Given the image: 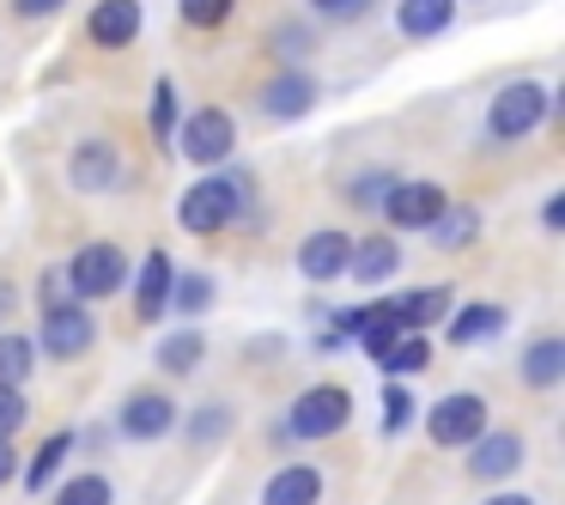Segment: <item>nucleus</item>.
<instances>
[{
    "mask_svg": "<svg viewBox=\"0 0 565 505\" xmlns=\"http://www.w3.org/2000/svg\"><path fill=\"white\" fill-rule=\"evenodd\" d=\"M262 220V201H256V171H244V165H213L207 177H195V183L177 196V225H183L189 238H220L232 232V225H256Z\"/></svg>",
    "mask_w": 565,
    "mask_h": 505,
    "instance_id": "f257e3e1",
    "label": "nucleus"
},
{
    "mask_svg": "<svg viewBox=\"0 0 565 505\" xmlns=\"http://www.w3.org/2000/svg\"><path fill=\"white\" fill-rule=\"evenodd\" d=\"M347 427H353V390L322 378V383H305L292 396V408L280 414V427L268 439L274 444H322V439H341Z\"/></svg>",
    "mask_w": 565,
    "mask_h": 505,
    "instance_id": "f03ea898",
    "label": "nucleus"
},
{
    "mask_svg": "<svg viewBox=\"0 0 565 505\" xmlns=\"http://www.w3.org/2000/svg\"><path fill=\"white\" fill-rule=\"evenodd\" d=\"M553 116V92L541 80H504L487 98V140L492 147H516V140H535Z\"/></svg>",
    "mask_w": 565,
    "mask_h": 505,
    "instance_id": "7ed1b4c3",
    "label": "nucleus"
},
{
    "mask_svg": "<svg viewBox=\"0 0 565 505\" xmlns=\"http://www.w3.org/2000/svg\"><path fill=\"white\" fill-rule=\"evenodd\" d=\"M67 274V293L86 298V305H104V298L128 293V274H135V262H128L122 244H110V238H92V244H79L74 256L62 262Z\"/></svg>",
    "mask_w": 565,
    "mask_h": 505,
    "instance_id": "20e7f679",
    "label": "nucleus"
},
{
    "mask_svg": "<svg viewBox=\"0 0 565 505\" xmlns=\"http://www.w3.org/2000/svg\"><path fill=\"white\" fill-rule=\"evenodd\" d=\"M38 354L62 359V366H74V359H86L92 347H98V311L86 305V298H62V305H43L38 317Z\"/></svg>",
    "mask_w": 565,
    "mask_h": 505,
    "instance_id": "39448f33",
    "label": "nucleus"
},
{
    "mask_svg": "<svg viewBox=\"0 0 565 505\" xmlns=\"http://www.w3.org/2000/svg\"><path fill=\"white\" fill-rule=\"evenodd\" d=\"M419 427H426V439L438 444V451H462L468 439H480V432L492 427V408L480 390H444L438 402L419 414Z\"/></svg>",
    "mask_w": 565,
    "mask_h": 505,
    "instance_id": "423d86ee",
    "label": "nucleus"
},
{
    "mask_svg": "<svg viewBox=\"0 0 565 505\" xmlns=\"http://www.w3.org/2000/svg\"><path fill=\"white\" fill-rule=\"evenodd\" d=\"M171 152H183V159L201 165V171L237 159V123H232V111H220V104H207V111H189L183 123H177Z\"/></svg>",
    "mask_w": 565,
    "mask_h": 505,
    "instance_id": "0eeeda50",
    "label": "nucleus"
},
{
    "mask_svg": "<svg viewBox=\"0 0 565 505\" xmlns=\"http://www.w3.org/2000/svg\"><path fill=\"white\" fill-rule=\"evenodd\" d=\"M468 456V481H480V487H504V481H516L529 469V439L516 427H487L480 439L462 444Z\"/></svg>",
    "mask_w": 565,
    "mask_h": 505,
    "instance_id": "6e6552de",
    "label": "nucleus"
},
{
    "mask_svg": "<svg viewBox=\"0 0 565 505\" xmlns=\"http://www.w3.org/2000/svg\"><path fill=\"white\" fill-rule=\"evenodd\" d=\"M317 104H322V80L310 74L305 62L274 67V74L262 80V92H256V111L268 116V123H305Z\"/></svg>",
    "mask_w": 565,
    "mask_h": 505,
    "instance_id": "1a4fd4ad",
    "label": "nucleus"
},
{
    "mask_svg": "<svg viewBox=\"0 0 565 505\" xmlns=\"http://www.w3.org/2000/svg\"><path fill=\"white\" fill-rule=\"evenodd\" d=\"M444 201L450 196H444L438 177H395L390 196L377 201V213H383V225L402 238V232H426V225L444 213Z\"/></svg>",
    "mask_w": 565,
    "mask_h": 505,
    "instance_id": "9d476101",
    "label": "nucleus"
},
{
    "mask_svg": "<svg viewBox=\"0 0 565 505\" xmlns=\"http://www.w3.org/2000/svg\"><path fill=\"white\" fill-rule=\"evenodd\" d=\"M177 396L159 390V383H140V390L122 396V408H116V432H122L128 444H159L177 432Z\"/></svg>",
    "mask_w": 565,
    "mask_h": 505,
    "instance_id": "9b49d317",
    "label": "nucleus"
},
{
    "mask_svg": "<svg viewBox=\"0 0 565 505\" xmlns=\"http://www.w3.org/2000/svg\"><path fill=\"white\" fill-rule=\"evenodd\" d=\"M67 183L79 189V196H116V189H128V159L116 140L92 135L79 140L74 152H67Z\"/></svg>",
    "mask_w": 565,
    "mask_h": 505,
    "instance_id": "f8f14e48",
    "label": "nucleus"
},
{
    "mask_svg": "<svg viewBox=\"0 0 565 505\" xmlns=\"http://www.w3.org/2000/svg\"><path fill=\"white\" fill-rule=\"evenodd\" d=\"M347 256H353V232H341V225H317V232H305L298 250H292L298 274H305L310 286L347 281Z\"/></svg>",
    "mask_w": 565,
    "mask_h": 505,
    "instance_id": "ddd939ff",
    "label": "nucleus"
},
{
    "mask_svg": "<svg viewBox=\"0 0 565 505\" xmlns=\"http://www.w3.org/2000/svg\"><path fill=\"white\" fill-rule=\"evenodd\" d=\"M140 31H147V7L140 0H98L86 13V43L104 55H122L140 43Z\"/></svg>",
    "mask_w": 565,
    "mask_h": 505,
    "instance_id": "4468645a",
    "label": "nucleus"
},
{
    "mask_svg": "<svg viewBox=\"0 0 565 505\" xmlns=\"http://www.w3.org/2000/svg\"><path fill=\"white\" fill-rule=\"evenodd\" d=\"M395 274H402V238L383 225V232H365L353 238V256H347V281H359L365 293H377V286H390Z\"/></svg>",
    "mask_w": 565,
    "mask_h": 505,
    "instance_id": "2eb2a0df",
    "label": "nucleus"
},
{
    "mask_svg": "<svg viewBox=\"0 0 565 505\" xmlns=\"http://www.w3.org/2000/svg\"><path fill=\"white\" fill-rule=\"evenodd\" d=\"M504 323H511L504 305H492V298H468V305L444 311V341L450 347H487V341L504 335Z\"/></svg>",
    "mask_w": 565,
    "mask_h": 505,
    "instance_id": "dca6fc26",
    "label": "nucleus"
},
{
    "mask_svg": "<svg viewBox=\"0 0 565 505\" xmlns=\"http://www.w3.org/2000/svg\"><path fill=\"white\" fill-rule=\"evenodd\" d=\"M171 274H177V262H171V250H147V256L135 262V323H164V298H171Z\"/></svg>",
    "mask_w": 565,
    "mask_h": 505,
    "instance_id": "f3484780",
    "label": "nucleus"
},
{
    "mask_svg": "<svg viewBox=\"0 0 565 505\" xmlns=\"http://www.w3.org/2000/svg\"><path fill=\"white\" fill-rule=\"evenodd\" d=\"M201 359H207V335H201V323H177V329L159 335V347H152V366H159L164 378H195Z\"/></svg>",
    "mask_w": 565,
    "mask_h": 505,
    "instance_id": "a211bd4d",
    "label": "nucleus"
},
{
    "mask_svg": "<svg viewBox=\"0 0 565 505\" xmlns=\"http://www.w3.org/2000/svg\"><path fill=\"white\" fill-rule=\"evenodd\" d=\"M262 505H322V469L317 463H280L262 481Z\"/></svg>",
    "mask_w": 565,
    "mask_h": 505,
    "instance_id": "6ab92c4d",
    "label": "nucleus"
},
{
    "mask_svg": "<svg viewBox=\"0 0 565 505\" xmlns=\"http://www.w3.org/2000/svg\"><path fill=\"white\" fill-rule=\"evenodd\" d=\"M516 371H523V383H529V390H541V396H547V390H559V383H565V335H535V341H529L523 347V359H516Z\"/></svg>",
    "mask_w": 565,
    "mask_h": 505,
    "instance_id": "aec40b11",
    "label": "nucleus"
},
{
    "mask_svg": "<svg viewBox=\"0 0 565 505\" xmlns=\"http://www.w3.org/2000/svg\"><path fill=\"white\" fill-rule=\"evenodd\" d=\"M456 25V0H395V31L407 43H431Z\"/></svg>",
    "mask_w": 565,
    "mask_h": 505,
    "instance_id": "412c9836",
    "label": "nucleus"
},
{
    "mask_svg": "<svg viewBox=\"0 0 565 505\" xmlns=\"http://www.w3.org/2000/svg\"><path fill=\"white\" fill-rule=\"evenodd\" d=\"M74 444H79L74 432H50V439L31 451V463H19V487H25L31 499H38V493H50L55 475L67 469V456H74Z\"/></svg>",
    "mask_w": 565,
    "mask_h": 505,
    "instance_id": "4be33fe9",
    "label": "nucleus"
},
{
    "mask_svg": "<svg viewBox=\"0 0 565 505\" xmlns=\"http://www.w3.org/2000/svg\"><path fill=\"white\" fill-rule=\"evenodd\" d=\"M213 298H220L213 274H201V269H177V274H171V298H164V317H177V323H201V317L213 311Z\"/></svg>",
    "mask_w": 565,
    "mask_h": 505,
    "instance_id": "5701e85b",
    "label": "nucleus"
},
{
    "mask_svg": "<svg viewBox=\"0 0 565 505\" xmlns=\"http://www.w3.org/2000/svg\"><path fill=\"white\" fill-rule=\"evenodd\" d=\"M450 286H407V293H390V311L402 329H431V323H444V311H450Z\"/></svg>",
    "mask_w": 565,
    "mask_h": 505,
    "instance_id": "b1692460",
    "label": "nucleus"
},
{
    "mask_svg": "<svg viewBox=\"0 0 565 505\" xmlns=\"http://www.w3.org/2000/svg\"><path fill=\"white\" fill-rule=\"evenodd\" d=\"M377 366H383V378H402V383L407 378H426V371H431V335L426 329H402Z\"/></svg>",
    "mask_w": 565,
    "mask_h": 505,
    "instance_id": "393cba45",
    "label": "nucleus"
},
{
    "mask_svg": "<svg viewBox=\"0 0 565 505\" xmlns=\"http://www.w3.org/2000/svg\"><path fill=\"white\" fill-rule=\"evenodd\" d=\"M232 420H237L232 402H201V408H189V414H177V432H183L195 451H207V444L232 439Z\"/></svg>",
    "mask_w": 565,
    "mask_h": 505,
    "instance_id": "a878e982",
    "label": "nucleus"
},
{
    "mask_svg": "<svg viewBox=\"0 0 565 505\" xmlns=\"http://www.w3.org/2000/svg\"><path fill=\"white\" fill-rule=\"evenodd\" d=\"M426 238L438 250H468L480 238V208H475V201H444V213L426 225Z\"/></svg>",
    "mask_w": 565,
    "mask_h": 505,
    "instance_id": "bb28decb",
    "label": "nucleus"
},
{
    "mask_svg": "<svg viewBox=\"0 0 565 505\" xmlns=\"http://www.w3.org/2000/svg\"><path fill=\"white\" fill-rule=\"evenodd\" d=\"M55 505H116V487L104 469H67V475H55Z\"/></svg>",
    "mask_w": 565,
    "mask_h": 505,
    "instance_id": "cd10ccee",
    "label": "nucleus"
},
{
    "mask_svg": "<svg viewBox=\"0 0 565 505\" xmlns=\"http://www.w3.org/2000/svg\"><path fill=\"white\" fill-rule=\"evenodd\" d=\"M38 341H31L25 329H0V383L7 390H25L31 383V371H38Z\"/></svg>",
    "mask_w": 565,
    "mask_h": 505,
    "instance_id": "c85d7f7f",
    "label": "nucleus"
},
{
    "mask_svg": "<svg viewBox=\"0 0 565 505\" xmlns=\"http://www.w3.org/2000/svg\"><path fill=\"white\" fill-rule=\"evenodd\" d=\"M177 123H183V104H177V80H152V111H147V128H152V147H159V152H171Z\"/></svg>",
    "mask_w": 565,
    "mask_h": 505,
    "instance_id": "c756f323",
    "label": "nucleus"
},
{
    "mask_svg": "<svg viewBox=\"0 0 565 505\" xmlns=\"http://www.w3.org/2000/svg\"><path fill=\"white\" fill-rule=\"evenodd\" d=\"M419 420V402H414V390H407L402 378H390L383 383V439H402L407 427Z\"/></svg>",
    "mask_w": 565,
    "mask_h": 505,
    "instance_id": "7c9ffc66",
    "label": "nucleus"
},
{
    "mask_svg": "<svg viewBox=\"0 0 565 505\" xmlns=\"http://www.w3.org/2000/svg\"><path fill=\"white\" fill-rule=\"evenodd\" d=\"M237 13V0H177V19L189 31H225Z\"/></svg>",
    "mask_w": 565,
    "mask_h": 505,
    "instance_id": "2f4dec72",
    "label": "nucleus"
},
{
    "mask_svg": "<svg viewBox=\"0 0 565 505\" xmlns=\"http://www.w3.org/2000/svg\"><path fill=\"white\" fill-rule=\"evenodd\" d=\"M317 43H322V38H317L310 25H298V19H280V25H268V50L286 55V62H305Z\"/></svg>",
    "mask_w": 565,
    "mask_h": 505,
    "instance_id": "473e14b6",
    "label": "nucleus"
},
{
    "mask_svg": "<svg viewBox=\"0 0 565 505\" xmlns=\"http://www.w3.org/2000/svg\"><path fill=\"white\" fill-rule=\"evenodd\" d=\"M390 183H395V171H390V165H371V171H353V183H347V201H353V208H371V213H377V201L390 196Z\"/></svg>",
    "mask_w": 565,
    "mask_h": 505,
    "instance_id": "72a5a7b5",
    "label": "nucleus"
},
{
    "mask_svg": "<svg viewBox=\"0 0 565 505\" xmlns=\"http://www.w3.org/2000/svg\"><path fill=\"white\" fill-rule=\"evenodd\" d=\"M25 427H31V396L0 383V439H19Z\"/></svg>",
    "mask_w": 565,
    "mask_h": 505,
    "instance_id": "f704fd0d",
    "label": "nucleus"
},
{
    "mask_svg": "<svg viewBox=\"0 0 565 505\" xmlns=\"http://www.w3.org/2000/svg\"><path fill=\"white\" fill-rule=\"evenodd\" d=\"M377 0H310V13H322V19H334V25H347V19H365Z\"/></svg>",
    "mask_w": 565,
    "mask_h": 505,
    "instance_id": "c9c22d12",
    "label": "nucleus"
},
{
    "mask_svg": "<svg viewBox=\"0 0 565 505\" xmlns=\"http://www.w3.org/2000/svg\"><path fill=\"white\" fill-rule=\"evenodd\" d=\"M19 463H25V456H19V444L0 439V487H13V481H19Z\"/></svg>",
    "mask_w": 565,
    "mask_h": 505,
    "instance_id": "e433bc0d",
    "label": "nucleus"
},
{
    "mask_svg": "<svg viewBox=\"0 0 565 505\" xmlns=\"http://www.w3.org/2000/svg\"><path fill=\"white\" fill-rule=\"evenodd\" d=\"M62 7H67V0H13V13H19V19H55Z\"/></svg>",
    "mask_w": 565,
    "mask_h": 505,
    "instance_id": "4c0bfd02",
    "label": "nucleus"
},
{
    "mask_svg": "<svg viewBox=\"0 0 565 505\" xmlns=\"http://www.w3.org/2000/svg\"><path fill=\"white\" fill-rule=\"evenodd\" d=\"M541 232H565V196L541 201Z\"/></svg>",
    "mask_w": 565,
    "mask_h": 505,
    "instance_id": "58836bf2",
    "label": "nucleus"
},
{
    "mask_svg": "<svg viewBox=\"0 0 565 505\" xmlns=\"http://www.w3.org/2000/svg\"><path fill=\"white\" fill-rule=\"evenodd\" d=\"M480 505H541L535 493H516V487H499V493H487Z\"/></svg>",
    "mask_w": 565,
    "mask_h": 505,
    "instance_id": "ea45409f",
    "label": "nucleus"
},
{
    "mask_svg": "<svg viewBox=\"0 0 565 505\" xmlns=\"http://www.w3.org/2000/svg\"><path fill=\"white\" fill-rule=\"evenodd\" d=\"M310 347H317V354H341L347 335H341V329H317V335H310Z\"/></svg>",
    "mask_w": 565,
    "mask_h": 505,
    "instance_id": "a19ab883",
    "label": "nucleus"
},
{
    "mask_svg": "<svg viewBox=\"0 0 565 505\" xmlns=\"http://www.w3.org/2000/svg\"><path fill=\"white\" fill-rule=\"evenodd\" d=\"M13 311H19V286L0 281V323H13Z\"/></svg>",
    "mask_w": 565,
    "mask_h": 505,
    "instance_id": "79ce46f5",
    "label": "nucleus"
}]
</instances>
